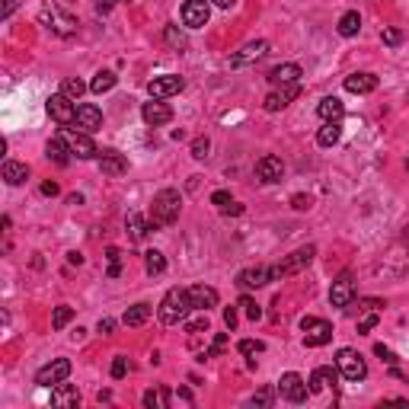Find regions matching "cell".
Listing matches in <instances>:
<instances>
[{
  "label": "cell",
  "instance_id": "obj_1",
  "mask_svg": "<svg viewBox=\"0 0 409 409\" xmlns=\"http://www.w3.org/2000/svg\"><path fill=\"white\" fill-rule=\"evenodd\" d=\"M179 208H183V195L176 192V189H160L151 201V227L160 230V227H170L179 217Z\"/></svg>",
  "mask_w": 409,
  "mask_h": 409
},
{
  "label": "cell",
  "instance_id": "obj_2",
  "mask_svg": "<svg viewBox=\"0 0 409 409\" xmlns=\"http://www.w3.org/2000/svg\"><path fill=\"white\" fill-rule=\"evenodd\" d=\"M189 310H192V301H189V288H170L163 294V301H160V323L167 326H176V323H185L189 317Z\"/></svg>",
  "mask_w": 409,
  "mask_h": 409
},
{
  "label": "cell",
  "instance_id": "obj_3",
  "mask_svg": "<svg viewBox=\"0 0 409 409\" xmlns=\"http://www.w3.org/2000/svg\"><path fill=\"white\" fill-rule=\"evenodd\" d=\"M301 333H304V345H307V349H320V345L333 343V326L326 323V320H317V317H304Z\"/></svg>",
  "mask_w": 409,
  "mask_h": 409
},
{
  "label": "cell",
  "instance_id": "obj_4",
  "mask_svg": "<svg viewBox=\"0 0 409 409\" xmlns=\"http://www.w3.org/2000/svg\"><path fill=\"white\" fill-rule=\"evenodd\" d=\"M336 367H339V374H343L345 381H365L367 377V365L355 349H339V355H336Z\"/></svg>",
  "mask_w": 409,
  "mask_h": 409
},
{
  "label": "cell",
  "instance_id": "obj_5",
  "mask_svg": "<svg viewBox=\"0 0 409 409\" xmlns=\"http://www.w3.org/2000/svg\"><path fill=\"white\" fill-rule=\"evenodd\" d=\"M61 138L67 141V147H71V154H74L77 160H96L102 154L87 131L80 134V131H71V128H61Z\"/></svg>",
  "mask_w": 409,
  "mask_h": 409
},
{
  "label": "cell",
  "instance_id": "obj_6",
  "mask_svg": "<svg viewBox=\"0 0 409 409\" xmlns=\"http://www.w3.org/2000/svg\"><path fill=\"white\" fill-rule=\"evenodd\" d=\"M45 109H48V116L58 122V125H74L77 122V106L71 96H64V93H55V96H48V102H45Z\"/></svg>",
  "mask_w": 409,
  "mask_h": 409
},
{
  "label": "cell",
  "instance_id": "obj_7",
  "mask_svg": "<svg viewBox=\"0 0 409 409\" xmlns=\"http://www.w3.org/2000/svg\"><path fill=\"white\" fill-rule=\"evenodd\" d=\"M67 377H71V361L55 358V361H48L45 367L35 371V384L39 387H58V384H64Z\"/></svg>",
  "mask_w": 409,
  "mask_h": 409
},
{
  "label": "cell",
  "instance_id": "obj_8",
  "mask_svg": "<svg viewBox=\"0 0 409 409\" xmlns=\"http://www.w3.org/2000/svg\"><path fill=\"white\" fill-rule=\"evenodd\" d=\"M275 266H256V269H243L237 275V284L243 291H256V288H266L269 282H275Z\"/></svg>",
  "mask_w": 409,
  "mask_h": 409
},
{
  "label": "cell",
  "instance_id": "obj_9",
  "mask_svg": "<svg viewBox=\"0 0 409 409\" xmlns=\"http://www.w3.org/2000/svg\"><path fill=\"white\" fill-rule=\"evenodd\" d=\"M313 256H317V246H301V250H294L291 256L284 259V262H278V266H275V275L284 278V275L301 272V269H307L310 262H313Z\"/></svg>",
  "mask_w": 409,
  "mask_h": 409
},
{
  "label": "cell",
  "instance_id": "obj_10",
  "mask_svg": "<svg viewBox=\"0 0 409 409\" xmlns=\"http://www.w3.org/2000/svg\"><path fill=\"white\" fill-rule=\"evenodd\" d=\"M39 19H42L55 35H74L77 33V19L67 17V13H61L58 7H42V17Z\"/></svg>",
  "mask_w": 409,
  "mask_h": 409
},
{
  "label": "cell",
  "instance_id": "obj_11",
  "mask_svg": "<svg viewBox=\"0 0 409 409\" xmlns=\"http://www.w3.org/2000/svg\"><path fill=\"white\" fill-rule=\"evenodd\" d=\"M278 393H282L284 400H291V403H304L307 400V393H310V387L304 384V377L301 374H294V371H288V374H282V381H278V387H275Z\"/></svg>",
  "mask_w": 409,
  "mask_h": 409
},
{
  "label": "cell",
  "instance_id": "obj_12",
  "mask_svg": "<svg viewBox=\"0 0 409 409\" xmlns=\"http://www.w3.org/2000/svg\"><path fill=\"white\" fill-rule=\"evenodd\" d=\"M183 87H185L183 77L163 74V77H154L151 84H147V93H151V100H167V96H176Z\"/></svg>",
  "mask_w": 409,
  "mask_h": 409
},
{
  "label": "cell",
  "instance_id": "obj_13",
  "mask_svg": "<svg viewBox=\"0 0 409 409\" xmlns=\"http://www.w3.org/2000/svg\"><path fill=\"white\" fill-rule=\"evenodd\" d=\"M352 298H355V282H352L349 272H343V275L333 282V288H329V304L339 310H345L352 304Z\"/></svg>",
  "mask_w": 409,
  "mask_h": 409
},
{
  "label": "cell",
  "instance_id": "obj_14",
  "mask_svg": "<svg viewBox=\"0 0 409 409\" xmlns=\"http://www.w3.org/2000/svg\"><path fill=\"white\" fill-rule=\"evenodd\" d=\"M208 17H211L208 0H185L183 3V23L189 29H201V26L208 23Z\"/></svg>",
  "mask_w": 409,
  "mask_h": 409
},
{
  "label": "cell",
  "instance_id": "obj_15",
  "mask_svg": "<svg viewBox=\"0 0 409 409\" xmlns=\"http://www.w3.org/2000/svg\"><path fill=\"white\" fill-rule=\"evenodd\" d=\"M269 42L266 39H256V42H246L237 55H230V67H246V64H256L259 58H266Z\"/></svg>",
  "mask_w": 409,
  "mask_h": 409
},
{
  "label": "cell",
  "instance_id": "obj_16",
  "mask_svg": "<svg viewBox=\"0 0 409 409\" xmlns=\"http://www.w3.org/2000/svg\"><path fill=\"white\" fill-rule=\"evenodd\" d=\"M298 93H301V84H288V87H275V90L266 96V112H282L284 106H291V100H298Z\"/></svg>",
  "mask_w": 409,
  "mask_h": 409
},
{
  "label": "cell",
  "instance_id": "obj_17",
  "mask_svg": "<svg viewBox=\"0 0 409 409\" xmlns=\"http://www.w3.org/2000/svg\"><path fill=\"white\" fill-rule=\"evenodd\" d=\"M141 118H144V122H147L151 128H160V125H167V122H173V109H170L167 102L151 100V102H144Z\"/></svg>",
  "mask_w": 409,
  "mask_h": 409
},
{
  "label": "cell",
  "instance_id": "obj_18",
  "mask_svg": "<svg viewBox=\"0 0 409 409\" xmlns=\"http://www.w3.org/2000/svg\"><path fill=\"white\" fill-rule=\"evenodd\" d=\"M256 176L262 179V183H282L284 163L278 157H272V154H266V157L256 160Z\"/></svg>",
  "mask_w": 409,
  "mask_h": 409
},
{
  "label": "cell",
  "instance_id": "obj_19",
  "mask_svg": "<svg viewBox=\"0 0 409 409\" xmlns=\"http://www.w3.org/2000/svg\"><path fill=\"white\" fill-rule=\"evenodd\" d=\"M77 128H84L87 134H93V131H100L102 128V112H100V106H93V102H84V106H77V122H74Z\"/></svg>",
  "mask_w": 409,
  "mask_h": 409
},
{
  "label": "cell",
  "instance_id": "obj_20",
  "mask_svg": "<svg viewBox=\"0 0 409 409\" xmlns=\"http://www.w3.org/2000/svg\"><path fill=\"white\" fill-rule=\"evenodd\" d=\"M336 381H339V367H333V365H320V367H313V374H310V393H320V390H326V387H336Z\"/></svg>",
  "mask_w": 409,
  "mask_h": 409
},
{
  "label": "cell",
  "instance_id": "obj_21",
  "mask_svg": "<svg viewBox=\"0 0 409 409\" xmlns=\"http://www.w3.org/2000/svg\"><path fill=\"white\" fill-rule=\"evenodd\" d=\"M189 301H192V310H211L217 307V291L211 284H192L189 288Z\"/></svg>",
  "mask_w": 409,
  "mask_h": 409
},
{
  "label": "cell",
  "instance_id": "obj_22",
  "mask_svg": "<svg viewBox=\"0 0 409 409\" xmlns=\"http://www.w3.org/2000/svg\"><path fill=\"white\" fill-rule=\"evenodd\" d=\"M301 67L298 64H278V67H272L269 71V84L272 87H288V84H298L301 80Z\"/></svg>",
  "mask_w": 409,
  "mask_h": 409
},
{
  "label": "cell",
  "instance_id": "obj_23",
  "mask_svg": "<svg viewBox=\"0 0 409 409\" xmlns=\"http://www.w3.org/2000/svg\"><path fill=\"white\" fill-rule=\"evenodd\" d=\"M100 170L106 176H122V173H128V160L118 151H102L100 154Z\"/></svg>",
  "mask_w": 409,
  "mask_h": 409
},
{
  "label": "cell",
  "instance_id": "obj_24",
  "mask_svg": "<svg viewBox=\"0 0 409 409\" xmlns=\"http://www.w3.org/2000/svg\"><path fill=\"white\" fill-rule=\"evenodd\" d=\"M317 116L323 118V122H343V116H345L343 100H339V96H326V100H320Z\"/></svg>",
  "mask_w": 409,
  "mask_h": 409
},
{
  "label": "cell",
  "instance_id": "obj_25",
  "mask_svg": "<svg viewBox=\"0 0 409 409\" xmlns=\"http://www.w3.org/2000/svg\"><path fill=\"white\" fill-rule=\"evenodd\" d=\"M345 90L349 93H374L377 90V77L367 74V71H361V74H349L345 77Z\"/></svg>",
  "mask_w": 409,
  "mask_h": 409
},
{
  "label": "cell",
  "instance_id": "obj_26",
  "mask_svg": "<svg viewBox=\"0 0 409 409\" xmlns=\"http://www.w3.org/2000/svg\"><path fill=\"white\" fill-rule=\"evenodd\" d=\"M45 157L48 160H55V163H58V167H67V163H71V157H74V154H71V147H67V141L64 138H51L48 141V147H45Z\"/></svg>",
  "mask_w": 409,
  "mask_h": 409
},
{
  "label": "cell",
  "instance_id": "obj_27",
  "mask_svg": "<svg viewBox=\"0 0 409 409\" xmlns=\"http://www.w3.org/2000/svg\"><path fill=\"white\" fill-rule=\"evenodd\" d=\"M343 141V122H323V128L317 131V144L320 147H333Z\"/></svg>",
  "mask_w": 409,
  "mask_h": 409
},
{
  "label": "cell",
  "instance_id": "obj_28",
  "mask_svg": "<svg viewBox=\"0 0 409 409\" xmlns=\"http://www.w3.org/2000/svg\"><path fill=\"white\" fill-rule=\"evenodd\" d=\"M3 179H7V185H23L29 179V167L17 163V160H7L3 163Z\"/></svg>",
  "mask_w": 409,
  "mask_h": 409
},
{
  "label": "cell",
  "instance_id": "obj_29",
  "mask_svg": "<svg viewBox=\"0 0 409 409\" xmlns=\"http://www.w3.org/2000/svg\"><path fill=\"white\" fill-rule=\"evenodd\" d=\"M125 227H128V234H131V240H144V237L151 234L154 227H151V221H144L141 215H128V221H125Z\"/></svg>",
  "mask_w": 409,
  "mask_h": 409
},
{
  "label": "cell",
  "instance_id": "obj_30",
  "mask_svg": "<svg viewBox=\"0 0 409 409\" xmlns=\"http://www.w3.org/2000/svg\"><path fill=\"white\" fill-rule=\"evenodd\" d=\"M147 317H151V304H131V307L125 310L122 323L125 326H141V323H147Z\"/></svg>",
  "mask_w": 409,
  "mask_h": 409
},
{
  "label": "cell",
  "instance_id": "obj_31",
  "mask_svg": "<svg viewBox=\"0 0 409 409\" xmlns=\"http://www.w3.org/2000/svg\"><path fill=\"white\" fill-rule=\"evenodd\" d=\"M361 29V17L355 13V10H349V13H343V19H339V35L343 39H355Z\"/></svg>",
  "mask_w": 409,
  "mask_h": 409
},
{
  "label": "cell",
  "instance_id": "obj_32",
  "mask_svg": "<svg viewBox=\"0 0 409 409\" xmlns=\"http://www.w3.org/2000/svg\"><path fill=\"white\" fill-rule=\"evenodd\" d=\"M118 84V77L112 74V71H100V74L93 77V84H90V90L96 93V96H102V93H109L112 87Z\"/></svg>",
  "mask_w": 409,
  "mask_h": 409
},
{
  "label": "cell",
  "instance_id": "obj_33",
  "mask_svg": "<svg viewBox=\"0 0 409 409\" xmlns=\"http://www.w3.org/2000/svg\"><path fill=\"white\" fill-rule=\"evenodd\" d=\"M51 403H55V406H77V403H80V393H77L74 387L58 384V390L51 393Z\"/></svg>",
  "mask_w": 409,
  "mask_h": 409
},
{
  "label": "cell",
  "instance_id": "obj_34",
  "mask_svg": "<svg viewBox=\"0 0 409 409\" xmlns=\"http://www.w3.org/2000/svg\"><path fill=\"white\" fill-rule=\"evenodd\" d=\"M144 269H147V275H160V272H167V259H163V253H157V250L144 253Z\"/></svg>",
  "mask_w": 409,
  "mask_h": 409
},
{
  "label": "cell",
  "instance_id": "obj_35",
  "mask_svg": "<svg viewBox=\"0 0 409 409\" xmlns=\"http://www.w3.org/2000/svg\"><path fill=\"white\" fill-rule=\"evenodd\" d=\"M144 406L147 409H167L170 406V390H147L144 393Z\"/></svg>",
  "mask_w": 409,
  "mask_h": 409
},
{
  "label": "cell",
  "instance_id": "obj_36",
  "mask_svg": "<svg viewBox=\"0 0 409 409\" xmlns=\"http://www.w3.org/2000/svg\"><path fill=\"white\" fill-rule=\"evenodd\" d=\"M163 39H167V45H170V48H176V51L185 48V33L179 29V26H173V23L163 29Z\"/></svg>",
  "mask_w": 409,
  "mask_h": 409
},
{
  "label": "cell",
  "instance_id": "obj_37",
  "mask_svg": "<svg viewBox=\"0 0 409 409\" xmlns=\"http://www.w3.org/2000/svg\"><path fill=\"white\" fill-rule=\"evenodd\" d=\"M61 93H64V96H71V100L77 102L87 93V84H84V80H77V77H67L64 84H61Z\"/></svg>",
  "mask_w": 409,
  "mask_h": 409
},
{
  "label": "cell",
  "instance_id": "obj_38",
  "mask_svg": "<svg viewBox=\"0 0 409 409\" xmlns=\"http://www.w3.org/2000/svg\"><path fill=\"white\" fill-rule=\"evenodd\" d=\"M71 320H74V307H67V304L55 307V313H51V326H55V329H64Z\"/></svg>",
  "mask_w": 409,
  "mask_h": 409
},
{
  "label": "cell",
  "instance_id": "obj_39",
  "mask_svg": "<svg viewBox=\"0 0 409 409\" xmlns=\"http://www.w3.org/2000/svg\"><path fill=\"white\" fill-rule=\"evenodd\" d=\"M185 329H189V333H208V310H199V317H185Z\"/></svg>",
  "mask_w": 409,
  "mask_h": 409
},
{
  "label": "cell",
  "instance_id": "obj_40",
  "mask_svg": "<svg viewBox=\"0 0 409 409\" xmlns=\"http://www.w3.org/2000/svg\"><path fill=\"white\" fill-rule=\"evenodd\" d=\"M106 259H109V278H118L122 275V253H118L116 246H109Z\"/></svg>",
  "mask_w": 409,
  "mask_h": 409
},
{
  "label": "cell",
  "instance_id": "obj_41",
  "mask_svg": "<svg viewBox=\"0 0 409 409\" xmlns=\"http://www.w3.org/2000/svg\"><path fill=\"white\" fill-rule=\"evenodd\" d=\"M253 406H262V409H266V406H272V403H275V390H272V387H262V390H256V393H253Z\"/></svg>",
  "mask_w": 409,
  "mask_h": 409
},
{
  "label": "cell",
  "instance_id": "obj_42",
  "mask_svg": "<svg viewBox=\"0 0 409 409\" xmlns=\"http://www.w3.org/2000/svg\"><path fill=\"white\" fill-rule=\"evenodd\" d=\"M237 307H243V313H246V317H250V320H259V317H262V307H259V304L253 301L250 294H243V298H240V304H237Z\"/></svg>",
  "mask_w": 409,
  "mask_h": 409
},
{
  "label": "cell",
  "instance_id": "obj_43",
  "mask_svg": "<svg viewBox=\"0 0 409 409\" xmlns=\"http://www.w3.org/2000/svg\"><path fill=\"white\" fill-rule=\"evenodd\" d=\"M227 345H230V343H227V336H224V333H217V336H215V343H211V349H205L201 361H205V358H215V355H221Z\"/></svg>",
  "mask_w": 409,
  "mask_h": 409
},
{
  "label": "cell",
  "instance_id": "obj_44",
  "mask_svg": "<svg viewBox=\"0 0 409 409\" xmlns=\"http://www.w3.org/2000/svg\"><path fill=\"white\" fill-rule=\"evenodd\" d=\"M208 151H211V141L205 138V134L192 141V157H195V160H205V157H208Z\"/></svg>",
  "mask_w": 409,
  "mask_h": 409
},
{
  "label": "cell",
  "instance_id": "obj_45",
  "mask_svg": "<svg viewBox=\"0 0 409 409\" xmlns=\"http://www.w3.org/2000/svg\"><path fill=\"white\" fill-rule=\"evenodd\" d=\"M237 349H240V355H259V352H266V343H259V339H243Z\"/></svg>",
  "mask_w": 409,
  "mask_h": 409
},
{
  "label": "cell",
  "instance_id": "obj_46",
  "mask_svg": "<svg viewBox=\"0 0 409 409\" xmlns=\"http://www.w3.org/2000/svg\"><path fill=\"white\" fill-rule=\"evenodd\" d=\"M377 320H381V310H371L367 317H361V320H358V333H371V329L377 326Z\"/></svg>",
  "mask_w": 409,
  "mask_h": 409
},
{
  "label": "cell",
  "instance_id": "obj_47",
  "mask_svg": "<svg viewBox=\"0 0 409 409\" xmlns=\"http://www.w3.org/2000/svg\"><path fill=\"white\" fill-rule=\"evenodd\" d=\"M125 374H128V358H122V355H118V358L112 361V377H116V381H122Z\"/></svg>",
  "mask_w": 409,
  "mask_h": 409
},
{
  "label": "cell",
  "instance_id": "obj_48",
  "mask_svg": "<svg viewBox=\"0 0 409 409\" xmlns=\"http://www.w3.org/2000/svg\"><path fill=\"white\" fill-rule=\"evenodd\" d=\"M211 205H217V208L224 211V208L234 205V199H230V192H215V195H211Z\"/></svg>",
  "mask_w": 409,
  "mask_h": 409
},
{
  "label": "cell",
  "instance_id": "obj_49",
  "mask_svg": "<svg viewBox=\"0 0 409 409\" xmlns=\"http://www.w3.org/2000/svg\"><path fill=\"white\" fill-rule=\"evenodd\" d=\"M374 355H377V358H384L387 365H397V361H400V358H397V355H393L390 349H387V345H381V343L374 345Z\"/></svg>",
  "mask_w": 409,
  "mask_h": 409
},
{
  "label": "cell",
  "instance_id": "obj_50",
  "mask_svg": "<svg viewBox=\"0 0 409 409\" xmlns=\"http://www.w3.org/2000/svg\"><path fill=\"white\" fill-rule=\"evenodd\" d=\"M400 42H403V33H400V29H384V45L397 48Z\"/></svg>",
  "mask_w": 409,
  "mask_h": 409
},
{
  "label": "cell",
  "instance_id": "obj_51",
  "mask_svg": "<svg viewBox=\"0 0 409 409\" xmlns=\"http://www.w3.org/2000/svg\"><path fill=\"white\" fill-rule=\"evenodd\" d=\"M237 323H240V317H237V307H227V310H224V326L230 329V333H234Z\"/></svg>",
  "mask_w": 409,
  "mask_h": 409
},
{
  "label": "cell",
  "instance_id": "obj_52",
  "mask_svg": "<svg viewBox=\"0 0 409 409\" xmlns=\"http://www.w3.org/2000/svg\"><path fill=\"white\" fill-rule=\"evenodd\" d=\"M96 329H100V336H112V329H116V320L102 317V320H100V326H96Z\"/></svg>",
  "mask_w": 409,
  "mask_h": 409
},
{
  "label": "cell",
  "instance_id": "obj_53",
  "mask_svg": "<svg viewBox=\"0 0 409 409\" xmlns=\"http://www.w3.org/2000/svg\"><path fill=\"white\" fill-rule=\"evenodd\" d=\"M291 205H294L298 211H307V208H310V195H294Z\"/></svg>",
  "mask_w": 409,
  "mask_h": 409
},
{
  "label": "cell",
  "instance_id": "obj_54",
  "mask_svg": "<svg viewBox=\"0 0 409 409\" xmlns=\"http://www.w3.org/2000/svg\"><path fill=\"white\" fill-rule=\"evenodd\" d=\"M13 10H17V0H3V10H0V17L10 19V17H13Z\"/></svg>",
  "mask_w": 409,
  "mask_h": 409
},
{
  "label": "cell",
  "instance_id": "obj_55",
  "mask_svg": "<svg viewBox=\"0 0 409 409\" xmlns=\"http://www.w3.org/2000/svg\"><path fill=\"white\" fill-rule=\"evenodd\" d=\"M42 195H51V199H55V195H58V183H42Z\"/></svg>",
  "mask_w": 409,
  "mask_h": 409
},
{
  "label": "cell",
  "instance_id": "obj_56",
  "mask_svg": "<svg viewBox=\"0 0 409 409\" xmlns=\"http://www.w3.org/2000/svg\"><path fill=\"white\" fill-rule=\"evenodd\" d=\"M211 3H215V7H221V10H230L237 0H211Z\"/></svg>",
  "mask_w": 409,
  "mask_h": 409
},
{
  "label": "cell",
  "instance_id": "obj_57",
  "mask_svg": "<svg viewBox=\"0 0 409 409\" xmlns=\"http://www.w3.org/2000/svg\"><path fill=\"white\" fill-rule=\"evenodd\" d=\"M96 10H100V13H106V10H112V0H96Z\"/></svg>",
  "mask_w": 409,
  "mask_h": 409
}]
</instances>
